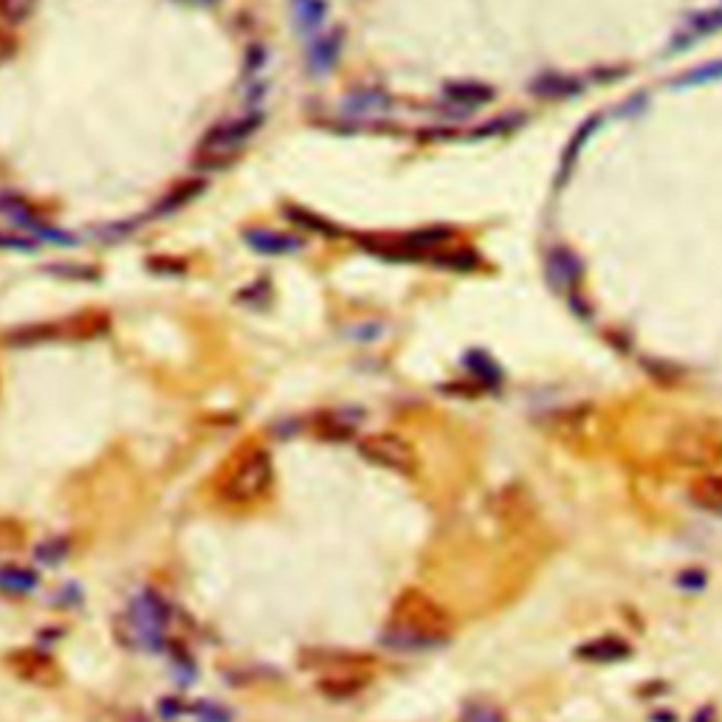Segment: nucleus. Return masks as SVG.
Here are the masks:
<instances>
[{
  "mask_svg": "<svg viewBox=\"0 0 722 722\" xmlns=\"http://www.w3.org/2000/svg\"><path fill=\"white\" fill-rule=\"evenodd\" d=\"M514 127H519V119L517 116H505V119H494V122H488V125H483L480 130H474L471 136H477V139H486V136H508Z\"/></svg>",
  "mask_w": 722,
  "mask_h": 722,
  "instance_id": "32",
  "label": "nucleus"
},
{
  "mask_svg": "<svg viewBox=\"0 0 722 722\" xmlns=\"http://www.w3.org/2000/svg\"><path fill=\"white\" fill-rule=\"evenodd\" d=\"M48 274H57V277H65V280H96V268L91 266H74V263H54V266L46 268Z\"/></svg>",
  "mask_w": 722,
  "mask_h": 722,
  "instance_id": "31",
  "label": "nucleus"
},
{
  "mask_svg": "<svg viewBox=\"0 0 722 722\" xmlns=\"http://www.w3.org/2000/svg\"><path fill=\"white\" fill-rule=\"evenodd\" d=\"M581 91H584V82L562 71H545L531 79V94L539 99H570V96H579Z\"/></svg>",
  "mask_w": 722,
  "mask_h": 722,
  "instance_id": "12",
  "label": "nucleus"
},
{
  "mask_svg": "<svg viewBox=\"0 0 722 722\" xmlns=\"http://www.w3.org/2000/svg\"><path fill=\"white\" fill-rule=\"evenodd\" d=\"M68 550H71V545H68V539H63V536H60V539H46V542H40V545H37V550H34V559L46 567L63 565L65 559H68Z\"/></svg>",
  "mask_w": 722,
  "mask_h": 722,
  "instance_id": "27",
  "label": "nucleus"
},
{
  "mask_svg": "<svg viewBox=\"0 0 722 722\" xmlns=\"http://www.w3.org/2000/svg\"><path fill=\"white\" fill-rule=\"evenodd\" d=\"M359 455L373 463L378 469L393 471L401 477H412L418 471V457L412 452L407 440L393 432H378V435H367L359 440Z\"/></svg>",
  "mask_w": 722,
  "mask_h": 722,
  "instance_id": "5",
  "label": "nucleus"
},
{
  "mask_svg": "<svg viewBox=\"0 0 722 722\" xmlns=\"http://www.w3.org/2000/svg\"><path fill=\"white\" fill-rule=\"evenodd\" d=\"M632 655V646L618 638V635H598L587 644L576 646V658L587 660V663H618Z\"/></svg>",
  "mask_w": 722,
  "mask_h": 722,
  "instance_id": "10",
  "label": "nucleus"
},
{
  "mask_svg": "<svg viewBox=\"0 0 722 722\" xmlns=\"http://www.w3.org/2000/svg\"><path fill=\"white\" fill-rule=\"evenodd\" d=\"M285 218L294 220V223H299V226H305V229H314V232H319V235H330V237L339 235L336 223L319 218V215H314L311 209H297V206H288V209H285Z\"/></svg>",
  "mask_w": 722,
  "mask_h": 722,
  "instance_id": "26",
  "label": "nucleus"
},
{
  "mask_svg": "<svg viewBox=\"0 0 722 722\" xmlns=\"http://www.w3.org/2000/svg\"><path fill=\"white\" fill-rule=\"evenodd\" d=\"M353 429H356V421L345 418V412H325V415H319V421H316V432L328 440L350 438Z\"/></svg>",
  "mask_w": 722,
  "mask_h": 722,
  "instance_id": "24",
  "label": "nucleus"
},
{
  "mask_svg": "<svg viewBox=\"0 0 722 722\" xmlns=\"http://www.w3.org/2000/svg\"><path fill=\"white\" fill-rule=\"evenodd\" d=\"M263 122H266L263 110H252V113H246L240 119L212 127L204 136V142L198 144V167H206V170L226 167L232 161V156H235L237 147L249 142L254 133L263 127Z\"/></svg>",
  "mask_w": 722,
  "mask_h": 722,
  "instance_id": "3",
  "label": "nucleus"
},
{
  "mask_svg": "<svg viewBox=\"0 0 722 722\" xmlns=\"http://www.w3.org/2000/svg\"><path fill=\"white\" fill-rule=\"evenodd\" d=\"M390 108H393V99L384 91H376V88L356 91V94L345 96V102H342V110L347 116H381Z\"/></svg>",
  "mask_w": 722,
  "mask_h": 722,
  "instance_id": "17",
  "label": "nucleus"
},
{
  "mask_svg": "<svg viewBox=\"0 0 722 722\" xmlns=\"http://www.w3.org/2000/svg\"><path fill=\"white\" fill-rule=\"evenodd\" d=\"M17 54V40L15 34L6 32V29H0V65H6L12 57Z\"/></svg>",
  "mask_w": 722,
  "mask_h": 722,
  "instance_id": "36",
  "label": "nucleus"
},
{
  "mask_svg": "<svg viewBox=\"0 0 722 722\" xmlns=\"http://www.w3.org/2000/svg\"><path fill=\"white\" fill-rule=\"evenodd\" d=\"M20 545H23V528H20L17 522L3 519V522H0V550L20 548Z\"/></svg>",
  "mask_w": 722,
  "mask_h": 722,
  "instance_id": "33",
  "label": "nucleus"
},
{
  "mask_svg": "<svg viewBox=\"0 0 722 722\" xmlns=\"http://www.w3.org/2000/svg\"><path fill=\"white\" fill-rule=\"evenodd\" d=\"M206 189V181L204 178H189V181H181V184H175L156 206H153V218H161V215H173L178 209H184L187 204L192 201H198L201 195H204Z\"/></svg>",
  "mask_w": 722,
  "mask_h": 722,
  "instance_id": "14",
  "label": "nucleus"
},
{
  "mask_svg": "<svg viewBox=\"0 0 722 722\" xmlns=\"http://www.w3.org/2000/svg\"><path fill=\"white\" fill-rule=\"evenodd\" d=\"M598 127H601V116H590L587 122H581L579 130L573 133V139L567 144L565 150H562V161H559V173H556V187H562L567 184V178L573 173V167H576V161L581 156V147L590 142V136L596 133Z\"/></svg>",
  "mask_w": 722,
  "mask_h": 722,
  "instance_id": "15",
  "label": "nucleus"
},
{
  "mask_svg": "<svg viewBox=\"0 0 722 722\" xmlns=\"http://www.w3.org/2000/svg\"><path fill=\"white\" fill-rule=\"evenodd\" d=\"M294 17L302 32H316L325 17H328V3L325 0H294Z\"/></svg>",
  "mask_w": 722,
  "mask_h": 722,
  "instance_id": "23",
  "label": "nucleus"
},
{
  "mask_svg": "<svg viewBox=\"0 0 722 722\" xmlns=\"http://www.w3.org/2000/svg\"><path fill=\"white\" fill-rule=\"evenodd\" d=\"M706 581L708 576L700 567H689V570H683V573L677 576V587H680V590H689V593H697V590L706 587Z\"/></svg>",
  "mask_w": 722,
  "mask_h": 722,
  "instance_id": "34",
  "label": "nucleus"
},
{
  "mask_svg": "<svg viewBox=\"0 0 722 722\" xmlns=\"http://www.w3.org/2000/svg\"><path fill=\"white\" fill-rule=\"evenodd\" d=\"M691 722H714V708L706 706L703 711H697V714H694V720H691Z\"/></svg>",
  "mask_w": 722,
  "mask_h": 722,
  "instance_id": "38",
  "label": "nucleus"
},
{
  "mask_svg": "<svg viewBox=\"0 0 722 722\" xmlns=\"http://www.w3.org/2000/svg\"><path fill=\"white\" fill-rule=\"evenodd\" d=\"M429 263L438 268H449V271H460V274H469L474 268L483 266L480 254L469 249V246H463V249H446V246H443L440 252L432 254Z\"/></svg>",
  "mask_w": 722,
  "mask_h": 722,
  "instance_id": "21",
  "label": "nucleus"
},
{
  "mask_svg": "<svg viewBox=\"0 0 722 722\" xmlns=\"http://www.w3.org/2000/svg\"><path fill=\"white\" fill-rule=\"evenodd\" d=\"M545 277L548 283L562 294V297L570 299V305L579 302V285L584 280V263L581 257L573 249L567 246H553L545 254Z\"/></svg>",
  "mask_w": 722,
  "mask_h": 722,
  "instance_id": "6",
  "label": "nucleus"
},
{
  "mask_svg": "<svg viewBox=\"0 0 722 722\" xmlns=\"http://www.w3.org/2000/svg\"><path fill=\"white\" fill-rule=\"evenodd\" d=\"M717 79H722V60L697 65L686 74H680V77L672 79V88H694V85H706V82H717Z\"/></svg>",
  "mask_w": 722,
  "mask_h": 722,
  "instance_id": "25",
  "label": "nucleus"
},
{
  "mask_svg": "<svg viewBox=\"0 0 722 722\" xmlns=\"http://www.w3.org/2000/svg\"><path fill=\"white\" fill-rule=\"evenodd\" d=\"M452 638V618L424 590L409 587L395 598L390 621L381 632V646L401 655H418L440 649Z\"/></svg>",
  "mask_w": 722,
  "mask_h": 722,
  "instance_id": "1",
  "label": "nucleus"
},
{
  "mask_svg": "<svg viewBox=\"0 0 722 722\" xmlns=\"http://www.w3.org/2000/svg\"><path fill=\"white\" fill-rule=\"evenodd\" d=\"M37 240L26 235H17V232H3L0 229V252H20V254H32L37 252Z\"/></svg>",
  "mask_w": 722,
  "mask_h": 722,
  "instance_id": "30",
  "label": "nucleus"
},
{
  "mask_svg": "<svg viewBox=\"0 0 722 722\" xmlns=\"http://www.w3.org/2000/svg\"><path fill=\"white\" fill-rule=\"evenodd\" d=\"M686 466H711V463H717L722 457L720 446L714 443L711 438L706 435H700V432H686L683 440L677 443V452H675Z\"/></svg>",
  "mask_w": 722,
  "mask_h": 722,
  "instance_id": "13",
  "label": "nucleus"
},
{
  "mask_svg": "<svg viewBox=\"0 0 722 722\" xmlns=\"http://www.w3.org/2000/svg\"><path fill=\"white\" fill-rule=\"evenodd\" d=\"M37 587H40V576H37L34 570H29V567H0V593H9V596H32Z\"/></svg>",
  "mask_w": 722,
  "mask_h": 722,
  "instance_id": "20",
  "label": "nucleus"
},
{
  "mask_svg": "<svg viewBox=\"0 0 722 722\" xmlns=\"http://www.w3.org/2000/svg\"><path fill=\"white\" fill-rule=\"evenodd\" d=\"M466 367L471 370V376L477 378L483 387H500L503 384V370L500 364L488 356L486 350H471L466 353Z\"/></svg>",
  "mask_w": 722,
  "mask_h": 722,
  "instance_id": "22",
  "label": "nucleus"
},
{
  "mask_svg": "<svg viewBox=\"0 0 722 722\" xmlns=\"http://www.w3.org/2000/svg\"><path fill=\"white\" fill-rule=\"evenodd\" d=\"M60 336L68 339V325H54V322H40V325H23V328L12 330L6 336V342L15 347H32L46 345V342H57Z\"/></svg>",
  "mask_w": 722,
  "mask_h": 722,
  "instance_id": "16",
  "label": "nucleus"
},
{
  "mask_svg": "<svg viewBox=\"0 0 722 722\" xmlns=\"http://www.w3.org/2000/svg\"><path fill=\"white\" fill-rule=\"evenodd\" d=\"M494 88L486 82H474V79H455V82H446L443 85V99L452 102L457 108L463 110H477L494 102Z\"/></svg>",
  "mask_w": 722,
  "mask_h": 722,
  "instance_id": "8",
  "label": "nucleus"
},
{
  "mask_svg": "<svg viewBox=\"0 0 722 722\" xmlns=\"http://www.w3.org/2000/svg\"><path fill=\"white\" fill-rule=\"evenodd\" d=\"M263 60H266V51H263V48L260 46L249 48V57H246V74L257 71V68L263 65Z\"/></svg>",
  "mask_w": 722,
  "mask_h": 722,
  "instance_id": "37",
  "label": "nucleus"
},
{
  "mask_svg": "<svg viewBox=\"0 0 722 722\" xmlns=\"http://www.w3.org/2000/svg\"><path fill=\"white\" fill-rule=\"evenodd\" d=\"M330 663L333 666L316 680L319 694H325L328 700H350V697H356L367 689V683L373 677V660L350 652V655L333 658Z\"/></svg>",
  "mask_w": 722,
  "mask_h": 722,
  "instance_id": "4",
  "label": "nucleus"
},
{
  "mask_svg": "<svg viewBox=\"0 0 722 722\" xmlns=\"http://www.w3.org/2000/svg\"><path fill=\"white\" fill-rule=\"evenodd\" d=\"M460 722H508V720H505L503 708H497L494 703H486V700H474V703H469V706L463 708Z\"/></svg>",
  "mask_w": 722,
  "mask_h": 722,
  "instance_id": "29",
  "label": "nucleus"
},
{
  "mask_svg": "<svg viewBox=\"0 0 722 722\" xmlns=\"http://www.w3.org/2000/svg\"><path fill=\"white\" fill-rule=\"evenodd\" d=\"M243 240L249 243V249L257 254H271V257H280V254H297L302 249V240L297 235H288V232H274V229H246Z\"/></svg>",
  "mask_w": 722,
  "mask_h": 722,
  "instance_id": "9",
  "label": "nucleus"
},
{
  "mask_svg": "<svg viewBox=\"0 0 722 722\" xmlns=\"http://www.w3.org/2000/svg\"><path fill=\"white\" fill-rule=\"evenodd\" d=\"M271 486H274V463L268 449L246 446L218 474L215 494L220 503L226 505H249L263 500Z\"/></svg>",
  "mask_w": 722,
  "mask_h": 722,
  "instance_id": "2",
  "label": "nucleus"
},
{
  "mask_svg": "<svg viewBox=\"0 0 722 722\" xmlns=\"http://www.w3.org/2000/svg\"><path fill=\"white\" fill-rule=\"evenodd\" d=\"M150 268H153L156 274H184L187 263H184V260H170V257H153Z\"/></svg>",
  "mask_w": 722,
  "mask_h": 722,
  "instance_id": "35",
  "label": "nucleus"
},
{
  "mask_svg": "<svg viewBox=\"0 0 722 722\" xmlns=\"http://www.w3.org/2000/svg\"><path fill=\"white\" fill-rule=\"evenodd\" d=\"M342 48H345V32L342 29H330L328 34L316 37L314 43L308 46V65L314 74H328L333 71V65L339 63L342 57Z\"/></svg>",
  "mask_w": 722,
  "mask_h": 722,
  "instance_id": "11",
  "label": "nucleus"
},
{
  "mask_svg": "<svg viewBox=\"0 0 722 722\" xmlns=\"http://www.w3.org/2000/svg\"><path fill=\"white\" fill-rule=\"evenodd\" d=\"M714 32H722V6L720 9H706V12L691 15L689 20H686V34L675 37L672 51H675V48H689L691 40L706 37V34H714Z\"/></svg>",
  "mask_w": 722,
  "mask_h": 722,
  "instance_id": "19",
  "label": "nucleus"
},
{
  "mask_svg": "<svg viewBox=\"0 0 722 722\" xmlns=\"http://www.w3.org/2000/svg\"><path fill=\"white\" fill-rule=\"evenodd\" d=\"M9 666H12L23 680H29V683L51 686V683L60 680V666L51 660L48 652H40V649H17V652H12V658H9Z\"/></svg>",
  "mask_w": 722,
  "mask_h": 722,
  "instance_id": "7",
  "label": "nucleus"
},
{
  "mask_svg": "<svg viewBox=\"0 0 722 722\" xmlns=\"http://www.w3.org/2000/svg\"><path fill=\"white\" fill-rule=\"evenodd\" d=\"M181 3H187V6H198V9H212V6H218L220 0H181Z\"/></svg>",
  "mask_w": 722,
  "mask_h": 722,
  "instance_id": "39",
  "label": "nucleus"
},
{
  "mask_svg": "<svg viewBox=\"0 0 722 722\" xmlns=\"http://www.w3.org/2000/svg\"><path fill=\"white\" fill-rule=\"evenodd\" d=\"M37 0H0V20L9 26H20L34 15Z\"/></svg>",
  "mask_w": 722,
  "mask_h": 722,
  "instance_id": "28",
  "label": "nucleus"
},
{
  "mask_svg": "<svg viewBox=\"0 0 722 722\" xmlns=\"http://www.w3.org/2000/svg\"><path fill=\"white\" fill-rule=\"evenodd\" d=\"M689 494L700 508L722 511V471H706V474L694 477Z\"/></svg>",
  "mask_w": 722,
  "mask_h": 722,
  "instance_id": "18",
  "label": "nucleus"
}]
</instances>
